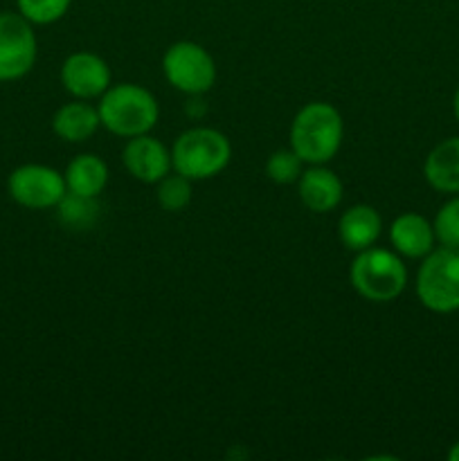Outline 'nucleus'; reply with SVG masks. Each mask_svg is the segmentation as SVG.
Instances as JSON below:
<instances>
[{
  "label": "nucleus",
  "instance_id": "obj_13",
  "mask_svg": "<svg viewBox=\"0 0 459 461\" xmlns=\"http://www.w3.org/2000/svg\"><path fill=\"white\" fill-rule=\"evenodd\" d=\"M381 232H382L381 214H378V210H374L372 205H364V203H360V205H351L349 210L340 216V223H338L340 241L345 243L346 250L351 252H360L376 246Z\"/></svg>",
  "mask_w": 459,
  "mask_h": 461
},
{
  "label": "nucleus",
  "instance_id": "obj_7",
  "mask_svg": "<svg viewBox=\"0 0 459 461\" xmlns=\"http://www.w3.org/2000/svg\"><path fill=\"white\" fill-rule=\"evenodd\" d=\"M36 54L34 25L21 12L0 14V81L22 79L34 68Z\"/></svg>",
  "mask_w": 459,
  "mask_h": 461
},
{
  "label": "nucleus",
  "instance_id": "obj_2",
  "mask_svg": "<svg viewBox=\"0 0 459 461\" xmlns=\"http://www.w3.org/2000/svg\"><path fill=\"white\" fill-rule=\"evenodd\" d=\"M97 111L104 129L126 140L151 133L160 120V106L151 90L129 81L111 86L99 97Z\"/></svg>",
  "mask_w": 459,
  "mask_h": 461
},
{
  "label": "nucleus",
  "instance_id": "obj_9",
  "mask_svg": "<svg viewBox=\"0 0 459 461\" xmlns=\"http://www.w3.org/2000/svg\"><path fill=\"white\" fill-rule=\"evenodd\" d=\"M61 86L75 99H99L112 86V72L108 63L94 52H75L63 61Z\"/></svg>",
  "mask_w": 459,
  "mask_h": 461
},
{
  "label": "nucleus",
  "instance_id": "obj_11",
  "mask_svg": "<svg viewBox=\"0 0 459 461\" xmlns=\"http://www.w3.org/2000/svg\"><path fill=\"white\" fill-rule=\"evenodd\" d=\"M390 243L392 250L399 252L400 257L423 259L436 248L432 221H428L423 214H417V212H405V214L396 216L390 228Z\"/></svg>",
  "mask_w": 459,
  "mask_h": 461
},
{
  "label": "nucleus",
  "instance_id": "obj_1",
  "mask_svg": "<svg viewBox=\"0 0 459 461\" xmlns=\"http://www.w3.org/2000/svg\"><path fill=\"white\" fill-rule=\"evenodd\" d=\"M345 138L340 111L328 102H309L291 124V149L304 165H327L338 156Z\"/></svg>",
  "mask_w": 459,
  "mask_h": 461
},
{
  "label": "nucleus",
  "instance_id": "obj_6",
  "mask_svg": "<svg viewBox=\"0 0 459 461\" xmlns=\"http://www.w3.org/2000/svg\"><path fill=\"white\" fill-rule=\"evenodd\" d=\"M165 79L184 95H205L216 84L214 57L194 41L169 45L162 57Z\"/></svg>",
  "mask_w": 459,
  "mask_h": 461
},
{
  "label": "nucleus",
  "instance_id": "obj_14",
  "mask_svg": "<svg viewBox=\"0 0 459 461\" xmlns=\"http://www.w3.org/2000/svg\"><path fill=\"white\" fill-rule=\"evenodd\" d=\"M99 126H102V120H99L97 106H90L84 99L63 104L52 117V131L57 133V138L70 144L90 140L97 133Z\"/></svg>",
  "mask_w": 459,
  "mask_h": 461
},
{
  "label": "nucleus",
  "instance_id": "obj_20",
  "mask_svg": "<svg viewBox=\"0 0 459 461\" xmlns=\"http://www.w3.org/2000/svg\"><path fill=\"white\" fill-rule=\"evenodd\" d=\"M432 228H435L439 246L459 248V194H454L450 201L439 207L435 221H432Z\"/></svg>",
  "mask_w": 459,
  "mask_h": 461
},
{
  "label": "nucleus",
  "instance_id": "obj_4",
  "mask_svg": "<svg viewBox=\"0 0 459 461\" xmlns=\"http://www.w3.org/2000/svg\"><path fill=\"white\" fill-rule=\"evenodd\" d=\"M232 160V144L220 131L194 126L180 133L171 147L174 171L189 180H207L219 176Z\"/></svg>",
  "mask_w": 459,
  "mask_h": 461
},
{
  "label": "nucleus",
  "instance_id": "obj_5",
  "mask_svg": "<svg viewBox=\"0 0 459 461\" xmlns=\"http://www.w3.org/2000/svg\"><path fill=\"white\" fill-rule=\"evenodd\" d=\"M417 297L432 313L459 311V248L439 246L421 259Z\"/></svg>",
  "mask_w": 459,
  "mask_h": 461
},
{
  "label": "nucleus",
  "instance_id": "obj_3",
  "mask_svg": "<svg viewBox=\"0 0 459 461\" xmlns=\"http://www.w3.org/2000/svg\"><path fill=\"white\" fill-rule=\"evenodd\" d=\"M349 282L363 300L387 304L399 300L408 286V268L399 252L372 246L356 252L349 266Z\"/></svg>",
  "mask_w": 459,
  "mask_h": 461
},
{
  "label": "nucleus",
  "instance_id": "obj_8",
  "mask_svg": "<svg viewBox=\"0 0 459 461\" xmlns=\"http://www.w3.org/2000/svg\"><path fill=\"white\" fill-rule=\"evenodd\" d=\"M7 192L27 210H50L66 196L68 185L61 171L48 165H22L9 174Z\"/></svg>",
  "mask_w": 459,
  "mask_h": 461
},
{
  "label": "nucleus",
  "instance_id": "obj_12",
  "mask_svg": "<svg viewBox=\"0 0 459 461\" xmlns=\"http://www.w3.org/2000/svg\"><path fill=\"white\" fill-rule=\"evenodd\" d=\"M297 194L306 210L315 214H328L342 201V180L328 167L310 165L297 178Z\"/></svg>",
  "mask_w": 459,
  "mask_h": 461
},
{
  "label": "nucleus",
  "instance_id": "obj_17",
  "mask_svg": "<svg viewBox=\"0 0 459 461\" xmlns=\"http://www.w3.org/2000/svg\"><path fill=\"white\" fill-rule=\"evenodd\" d=\"M57 210H58V219H61V223L72 230L93 228L94 221H97L99 216L97 198L81 196V194H75V192H66V196L58 201Z\"/></svg>",
  "mask_w": 459,
  "mask_h": 461
},
{
  "label": "nucleus",
  "instance_id": "obj_21",
  "mask_svg": "<svg viewBox=\"0 0 459 461\" xmlns=\"http://www.w3.org/2000/svg\"><path fill=\"white\" fill-rule=\"evenodd\" d=\"M302 158L292 149H277L273 156L266 160V176L277 185L297 183L302 176Z\"/></svg>",
  "mask_w": 459,
  "mask_h": 461
},
{
  "label": "nucleus",
  "instance_id": "obj_23",
  "mask_svg": "<svg viewBox=\"0 0 459 461\" xmlns=\"http://www.w3.org/2000/svg\"><path fill=\"white\" fill-rule=\"evenodd\" d=\"M453 113H454V120L459 122V86L454 90V97H453Z\"/></svg>",
  "mask_w": 459,
  "mask_h": 461
},
{
  "label": "nucleus",
  "instance_id": "obj_10",
  "mask_svg": "<svg viewBox=\"0 0 459 461\" xmlns=\"http://www.w3.org/2000/svg\"><path fill=\"white\" fill-rule=\"evenodd\" d=\"M126 171L135 180L147 185H158L166 174H171V151L158 138L148 133L135 135L126 142L124 153H122Z\"/></svg>",
  "mask_w": 459,
  "mask_h": 461
},
{
  "label": "nucleus",
  "instance_id": "obj_16",
  "mask_svg": "<svg viewBox=\"0 0 459 461\" xmlns=\"http://www.w3.org/2000/svg\"><path fill=\"white\" fill-rule=\"evenodd\" d=\"M63 178H66L68 192L97 198L108 185V165L97 153H81L68 162Z\"/></svg>",
  "mask_w": 459,
  "mask_h": 461
},
{
  "label": "nucleus",
  "instance_id": "obj_15",
  "mask_svg": "<svg viewBox=\"0 0 459 461\" xmlns=\"http://www.w3.org/2000/svg\"><path fill=\"white\" fill-rule=\"evenodd\" d=\"M423 176L435 192L459 194V135L444 140L428 153Z\"/></svg>",
  "mask_w": 459,
  "mask_h": 461
},
{
  "label": "nucleus",
  "instance_id": "obj_22",
  "mask_svg": "<svg viewBox=\"0 0 459 461\" xmlns=\"http://www.w3.org/2000/svg\"><path fill=\"white\" fill-rule=\"evenodd\" d=\"M448 459L450 461H459V441H454L448 450Z\"/></svg>",
  "mask_w": 459,
  "mask_h": 461
},
{
  "label": "nucleus",
  "instance_id": "obj_19",
  "mask_svg": "<svg viewBox=\"0 0 459 461\" xmlns=\"http://www.w3.org/2000/svg\"><path fill=\"white\" fill-rule=\"evenodd\" d=\"M72 0H16V7L32 25H52L61 21Z\"/></svg>",
  "mask_w": 459,
  "mask_h": 461
},
{
  "label": "nucleus",
  "instance_id": "obj_18",
  "mask_svg": "<svg viewBox=\"0 0 459 461\" xmlns=\"http://www.w3.org/2000/svg\"><path fill=\"white\" fill-rule=\"evenodd\" d=\"M158 203L162 210L166 212H183L187 210L192 203V180L184 178L183 174H166L165 178L158 183Z\"/></svg>",
  "mask_w": 459,
  "mask_h": 461
}]
</instances>
